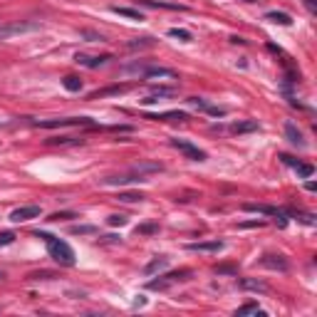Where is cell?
I'll return each instance as SVG.
<instances>
[{
    "label": "cell",
    "instance_id": "obj_1",
    "mask_svg": "<svg viewBox=\"0 0 317 317\" xmlns=\"http://www.w3.org/2000/svg\"><path fill=\"white\" fill-rule=\"evenodd\" d=\"M35 238H42L45 240V246H47V253H50V258L60 265H74V250L69 248V243L65 240H60L57 235H50L45 233V231H35Z\"/></svg>",
    "mask_w": 317,
    "mask_h": 317
},
{
    "label": "cell",
    "instance_id": "obj_2",
    "mask_svg": "<svg viewBox=\"0 0 317 317\" xmlns=\"http://www.w3.org/2000/svg\"><path fill=\"white\" fill-rule=\"evenodd\" d=\"M124 74H134L139 80H156V77H169V80H174L176 77V72L169 67H156V65H144V62H134V65H126L122 67Z\"/></svg>",
    "mask_w": 317,
    "mask_h": 317
},
{
    "label": "cell",
    "instance_id": "obj_3",
    "mask_svg": "<svg viewBox=\"0 0 317 317\" xmlns=\"http://www.w3.org/2000/svg\"><path fill=\"white\" fill-rule=\"evenodd\" d=\"M40 30V23L35 20H13V23H3L0 25V40H10L15 35H25V32H35Z\"/></svg>",
    "mask_w": 317,
    "mask_h": 317
},
{
    "label": "cell",
    "instance_id": "obj_4",
    "mask_svg": "<svg viewBox=\"0 0 317 317\" xmlns=\"http://www.w3.org/2000/svg\"><path fill=\"white\" fill-rule=\"evenodd\" d=\"M191 277V270H176V273H166L159 280H149V290H169L174 285H179L183 280Z\"/></svg>",
    "mask_w": 317,
    "mask_h": 317
},
{
    "label": "cell",
    "instance_id": "obj_5",
    "mask_svg": "<svg viewBox=\"0 0 317 317\" xmlns=\"http://www.w3.org/2000/svg\"><path fill=\"white\" fill-rule=\"evenodd\" d=\"M104 186H126V183H144V181H149L144 174H139V171H129V174H117V176H104V179H99Z\"/></svg>",
    "mask_w": 317,
    "mask_h": 317
},
{
    "label": "cell",
    "instance_id": "obj_6",
    "mask_svg": "<svg viewBox=\"0 0 317 317\" xmlns=\"http://www.w3.org/2000/svg\"><path fill=\"white\" fill-rule=\"evenodd\" d=\"M42 129H57V126H89L92 119L89 117H67V119H42V122H35Z\"/></svg>",
    "mask_w": 317,
    "mask_h": 317
},
{
    "label": "cell",
    "instance_id": "obj_7",
    "mask_svg": "<svg viewBox=\"0 0 317 317\" xmlns=\"http://www.w3.org/2000/svg\"><path fill=\"white\" fill-rule=\"evenodd\" d=\"M171 146L179 149L181 154H186V159H191V161H206V152L193 146L191 141H186V139H171Z\"/></svg>",
    "mask_w": 317,
    "mask_h": 317
},
{
    "label": "cell",
    "instance_id": "obj_8",
    "mask_svg": "<svg viewBox=\"0 0 317 317\" xmlns=\"http://www.w3.org/2000/svg\"><path fill=\"white\" fill-rule=\"evenodd\" d=\"M246 211H253V213H263V216H275V221L280 228L288 226V211L275 206H255V203H246Z\"/></svg>",
    "mask_w": 317,
    "mask_h": 317
},
{
    "label": "cell",
    "instance_id": "obj_9",
    "mask_svg": "<svg viewBox=\"0 0 317 317\" xmlns=\"http://www.w3.org/2000/svg\"><path fill=\"white\" fill-rule=\"evenodd\" d=\"M42 208L40 206H20L15 208L10 213V221L13 223H25V221H32V218H40Z\"/></svg>",
    "mask_w": 317,
    "mask_h": 317
},
{
    "label": "cell",
    "instance_id": "obj_10",
    "mask_svg": "<svg viewBox=\"0 0 317 317\" xmlns=\"http://www.w3.org/2000/svg\"><path fill=\"white\" fill-rule=\"evenodd\" d=\"M263 265V268H270V270H280V273H285L290 265H288V260H285V255H280V253H265L260 260H258Z\"/></svg>",
    "mask_w": 317,
    "mask_h": 317
},
{
    "label": "cell",
    "instance_id": "obj_11",
    "mask_svg": "<svg viewBox=\"0 0 317 317\" xmlns=\"http://www.w3.org/2000/svg\"><path fill=\"white\" fill-rule=\"evenodd\" d=\"M186 102H189L191 107H196V109H203L206 114H211V117H226V114H228L226 107H213V104H208L206 99H201V97H189Z\"/></svg>",
    "mask_w": 317,
    "mask_h": 317
},
{
    "label": "cell",
    "instance_id": "obj_12",
    "mask_svg": "<svg viewBox=\"0 0 317 317\" xmlns=\"http://www.w3.org/2000/svg\"><path fill=\"white\" fill-rule=\"evenodd\" d=\"M107 60H111L109 55H84V52H77L74 55V62L77 65H82V67H89V69H97V67H102V65H107Z\"/></svg>",
    "mask_w": 317,
    "mask_h": 317
},
{
    "label": "cell",
    "instance_id": "obj_13",
    "mask_svg": "<svg viewBox=\"0 0 317 317\" xmlns=\"http://www.w3.org/2000/svg\"><path fill=\"white\" fill-rule=\"evenodd\" d=\"M186 248L191 253H221L223 240H203V243H189Z\"/></svg>",
    "mask_w": 317,
    "mask_h": 317
},
{
    "label": "cell",
    "instance_id": "obj_14",
    "mask_svg": "<svg viewBox=\"0 0 317 317\" xmlns=\"http://www.w3.org/2000/svg\"><path fill=\"white\" fill-rule=\"evenodd\" d=\"M166 265H169V258L166 255H156L154 260H149L146 265H144V275H156V273H161V270H166Z\"/></svg>",
    "mask_w": 317,
    "mask_h": 317
},
{
    "label": "cell",
    "instance_id": "obj_15",
    "mask_svg": "<svg viewBox=\"0 0 317 317\" xmlns=\"http://www.w3.org/2000/svg\"><path fill=\"white\" fill-rule=\"evenodd\" d=\"M137 5H144V8H164V10H186V5H179V3H166V0H134Z\"/></svg>",
    "mask_w": 317,
    "mask_h": 317
},
{
    "label": "cell",
    "instance_id": "obj_16",
    "mask_svg": "<svg viewBox=\"0 0 317 317\" xmlns=\"http://www.w3.org/2000/svg\"><path fill=\"white\" fill-rule=\"evenodd\" d=\"M174 95H176V87H156L152 95L141 99V104H156L161 97H174Z\"/></svg>",
    "mask_w": 317,
    "mask_h": 317
},
{
    "label": "cell",
    "instance_id": "obj_17",
    "mask_svg": "<svg viewBox=\"0 0 317 317\" xmlns=\"http://www.w3.org/2000/svg\"><path fill=\"white\" fill-rule=\"evenodd\" d=\"M285 137H288L290 144H295V146H300V149L305 146V137H303V132H300L297 126L292 124V122H285Z\"/></svg>",
    "mask_w": 317,
    "mask_h": 317
},
{
    "label": "cell",
    "instance_id": "obj_18",
    "mask_svg": "<svg viewBox=\"0 0 317 317\" xmlns=\"http://www.w3.org/2000/svg\"><path fill=\"white\" fill-rule=\"evenodd\" d=\"M146 119H154V122H186L189 114H183V111H164V114H149Z\"/></svg>",
    "mask_w": 317,
    "mask_h": 317
},
{
    "label": "cell",
    "instance_id": "obj_19",
    "mask_svg": "<svg viewBox=\"0 0 317 317\" xmlns=\"http://www.w3.org/2000/svg\"><path fill=\"white\" fill-rule=\"evenodd\" d=\"M258 129H260V124H258L255 119H243V122L231 124V132H233V134H250V132H258Z\"/></svg>",
    "mask_w": 317,
    "mask_h": 317
},
{
    "label": "cell",
    "instance_id": "obj_20",
    "mask_svg": "<svg viewBox=\"0 0 317 317\" xmlns=\"http://www.w3.org/2000/svg\"><path fill=\"white\" fill-rule=\"evenodd\" d=\"M265 20H268V23H275V25H283V28H290V25H292V17H290L288 13H280V10L265 13Z\"/></svg>",
    "mask_w": 317,
    "mask_h": 317
},
{
    "label": "cell",
    "instance_id": "obj_21",
    "mask_svg": "<svg viewBox=\"0 0 317 317\" xmlns=\"http://www.w3.org/2000/svg\"><path fill=\"white\" fill-rule=\"evenodd\" d=\"M132 169H134V171H139V174H144V176L164 171V166H161V164H156V161H139V164H134Z\"/></svg>",
    "mask_w": 317,
    "mask_h": 317
},
{
    "label": "cell",
    "instance_id": "obj_22",
    "mask_svg": "<svg viewBox=\"0 0 317 317\" xmlns=\"http://www.w3.org/2000/svg\"><path fill=\"white\" fill-rule=\"evenodd\" d=\"M111 13L122 15V17H129V20H137V23H141V20H144V15L139 13L137 8H119V5H114V8H111Z\"/></svg>",
    "mask_w": 317,
    "mask_h": 317
},
{
    "label": "cell",
    "instance_id": "obj_23",
    "mask_svg": "<svg viewBox=\"0 0 317 317\" xmlns=\"http://www.w3.org/2000/svg\"><path fill=\"white\" fill-rule=\"evenodd\" d=\"M235 315H265V312L258 307V303H246L235 310Z\"/></svg>",
    "mask_w": 317,
    "mask_h": 317
},
{
    "label": "cell",
    "instance_id": "obj_24",
    "mask_svg": "<svg viewBox=\"0 0 317 317\" xmlns=\"http://www.w3.org/2000/svg\"><path fill=\"white\" fill-rule=\"evenodd\" d=\"M62 84H65V89H67V92H80V89H82V80H80V77H74V74H67V77L62 80Z\"/></svg>",
    "mask_w": 317,
    "mask_h": 317
},
{
    "label": "cell",
    "instance_id": "obj_25",
    "mask_svg": "<svg viewBox=\"0 0 317 317\" xmlns=\"http://www.w3.org/2000/svg\"><path fill=\"white\" fill-rule=\"evenodd\" d=\"M240 285L246 290H255V292H268V285L265 283H260V280H250V277H246V280H240Z\"/></svg>",
    "mask_w": 317,
    "mask_h": 317
},
{
    "label": "cell",
    "instance_id": "obj_26",
    "mask_svg": "<svg viewBox=\"0 0 317 317\" xmlns=\"http://www.w3.org/2000/svg\"><path fill=\"white\" fill-rule=\"evenodd\" d=\"M169 38H176V40H181V42H191L193 40L191 32H189V30H181V28H171L169 30Z\"/></svg>",
    "mask_w": 317,
    "mask_h": 317
},
{
    "label": "cell",
    "instance_id": "obj_27",
    "mask_svg": "<svg viewBox=\"0 0 317 317\" xmlns=\"http://www.w3.org/2000/svg\"><path fill=\"white\" fill-rule=\"evenodd\" d=\"M295 169H297V176H300V179H310V176L315 174V166L312 164H300V161H297Z\"/></svg>",
    "mask_w": 317,
    "mask_h": 317
},
{
    "label": "cell",
    "instance_id": "obj_28",
    "mask_svg": "<svg viewBox=\"0 0 317 317\" xmlns=\"http://www.w3.org/2000/svg\"><path fill=\"white\" fill-rule=\"evenodd\" d=\"M47 144H62V146H67V144H82V139H74V137H57V139H47Z\"/></svg>",
    "mask_w": 317,
    "mask_h": 317
},
{
    "label": "cell",
    "instance_id": "obj_29",
    "mask_svg": "<svg viewBox=\"0 0 317 317\" xmlns=\"http://www.w3.org/2000/svg\"><path fill=\"white\" fill-rule=\"evenodd\" d=\"M152 45H154L152 38H141V40H132V42H129V47H132V50H139V47H152Z\"/></svg>",
    "mask_w": 317,
    "mask_h": 317
},
{
    "label": "cell",
    "instance_id": "obj_30",
    "mask_svg": "<svg viewBox=\"0 0 317 317\" xmlns=\"http://www.w3.org/2000/svg\"><path fill=\"white\" fill-rule=\"evenodd\" d=\"M141 198H144L141 193H119V201H124V203H137Z\"/></svg>",
    "mask_w": 317,
    "mask_h": 317
},
{
    "label": "cell",
    "instance_id": "obj_31",
    "mask_svg": "<svg viewBox=\"0 0 317 317\" xmlns=\"http://www.w3.org/2000/svg\"><path fill=\"white\" fill-rule=\"evenodd\" d=\"M13 240H15V233H13V231H5V233H0V248L10 246Z\"/></svg>",
    "mask_w": 317,
    "mask_h": 317
},
{
    "label": "cell",
    "instance_id": "obj_32",
    "mask_svg": "<svg viewBox=\"0 0 317 317\" xmlns=\"http://www.w3.org/2000/svg\"><path fill=\"white\" fill-rule=\"evenodd\" d=\"M109 226H119V228H122V226H126V218L124 216H109Z\"/></svg>",
    "mask_w": 317,
    "mask_h": 317
},
{
    "label": "cell",
    "instance_id": "obj_33",
    "mask_svg": "<svg viewBox=\"0 0 317 317\" xmlns=\"http://www.w3.org/2000/svg\"><path fill=\"white\" fill-rule=\"evenodd\" d=\"M67 218H77L74 213H52L50 221H67Z\"/></svg>",
    "mask_w": 317,
    "mask_h": 317
},
{
    "label": "cell",
    "instance_id": "obj_34",
    "mask_svg": "<svg viewBox=\"0 0 317 317\" xmlns=\"http://www.w3.org/2000/svg\"><path fill=\"white\" fill-rule=\"evenodd\" d=\"M72 233H74V235H80V233H95V228H92V226H74V228H72Z\"/></svg>",
    "mask_w": 317,
    "mask_h": 317
},
{
    "label": "cell",
    "instance_id": "obj_35",
    "mask_svg": "<svg viewBox=\"0 0 317 317\" xmlns=\"http://www.w3.org/2000/svg\"><path fill=\"white\" fill-rule=\"evenodd\" d=\"M216 273H218V275H223V273H231V275H235V273H238V268H233V265H221V268H216Z\"/></svg>",
    "mask_w": 317,
    "mask_h": 317
},
{
    "label": "cell",
    "instance_id": "obj_36",
    "mask_svg": "<svg viewBox=\"0 0 317 317\" xmlns=\"http://www.w3.org/2000/svg\"><path fill=\"white\" fill-rule=\"evenodd\" d=\"M32 280H50V277H55V273H47V270H42V273H32Z\"/></svg>",
    "mask_w": 317,
    "mask_h": 317
},
{
    "label": "cell",
    "instance_id": "obj_37",
    "mask_svg": "<svg viewBox=\"0 0 317 317\" xmlns=\"http://www.w3.org/2000/svg\"><path fill=\"white\" fill-rule=\"evenodd\" d=\"M303 5L307 8V13H317V0H303Z\"/></svg>",
    "mask_w": 317,
    "mask_h": 317
},
{
    "label": "cell",
    "instance_id": "obj_38",
    "mask_svg": "<svg viewBox=\"0 0 317 317\" xmlns=\"http://www.w3.org/2000/svg\"><path fill=\"white\" fill-rule=\"evenodd\" d=\"M156 231H159L156 226H139L137 228V233H156Z\"/></svg>",
    "mask_w": 317,
    "mask_h": 317
},
{
    "label": "cell",
    "instance_id": "obj_39",
    "mask_svg": "<svg viewBox=\"0 0 317 317\" xmlns=\"http://www.w3.org/2000/svg\"><path fill=\"white\" fill-rule=\"evenodd\" d=\"M84 38H89V42H97V40L102 42V40H104V38H102V35H97V32H84Z\"/></svg>",
    "mask_w": 317,
    "mask_h": 317
},
{
    "label": "cell",
    "instance_id": "obj_40",
    "mask_svg": "<svg viewBox=\"0 0 317 317\" xmlns=\"http://www.w3.org/2000/svg\"><path fill=\"white\" fill-rule=\"evenodd\" d=\"M243 3H255V0H243Z\"/></svg>",
    "mask_w": 317,
    "mask_h": 317
},
{
    "label": "cell",
    "instance_id": "obj_41",
    "mask_svg": "<svg viewBox=\"0 0 317 317\" xmlns=\"http://www.w3.org/2000/svg\"><path fill=\"white\" fill-rule=\"evenodd\" d=\"M3 277H5V275H3V273H0V280H3Z\"/></svg>",
    "mask_w": 317,
    "mask_h": 317
}]
</instances>
